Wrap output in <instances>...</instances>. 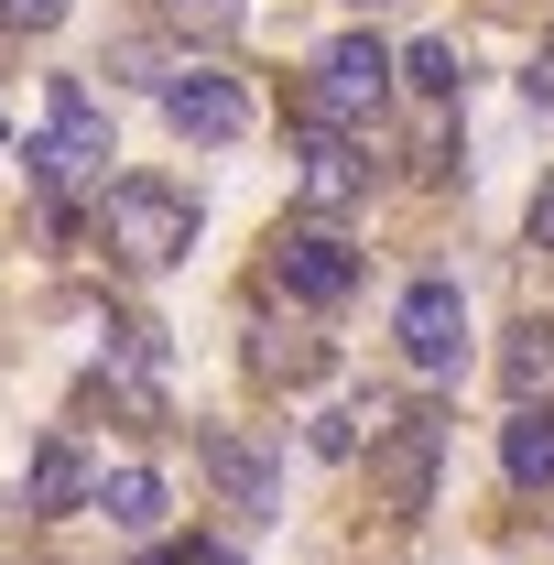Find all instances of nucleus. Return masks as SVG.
<instances>
[{
  "label": "nucleus",
  "mask_w": 554,
  "mask_h": 565,
  "mask_svg": "<svg viewBox=\"0 0 554 565\" xmlns=\"http://www.w3.org/2000/svg\"><path fill=\"white\" fill-rule=\"evenodd\" d=\"M500 381H511V403H544V392H554V316H522V327H511Z\"/></svg>",
  "instance_id": "obj_11"
},
{
  "label": "nucleus",
  "mask_w": 554,
  "mask_h": 565,
  "mask_svg": "<svg viewBox=\"0 0 554 565\" xmlns=\"http://www.w3.org/2000/svg\"><path fill=\"white\" fill-rule=\"evenodd\" d=\"M87 500H98L120 533H152V522H163V479H152V468H109V479H98Z\"/></svg>",
  "instance_id": "obj_12"
},
{
  "label": "nucleus",
  "mask_w": 554,
  "mask_h": 565,
  "mask_svg": "<svg viewBox=\"0 0 554 565\" xmlns=\"http://www.w3.org/2000/svg\"><path fill=\"white\" fill-rule=\"evenodd\" d=\"M435 457H446V414H424V403H403V414L370 435V468H381V500L392 511H424L435 500Z\"/></svg>",
  "instance_id": "obj_4"
},
{
  "label": "nucleus",
  "mask_w": 554,
  "mask_h": 565,
  "mask_svg": "<svg viewBox=\"0 0 554 565\" xmlns=\"http://www.w3.org/2000/svg\"><path fill=\"white\" fill-rule=\"evenodd\" d=\"M22 163H33V196H44L55 228H66V207L87 196V185H109V163H120V152H109V109H98L76 76H55V87H44V131H33Z\"/></svg>",
  "instance_id": "obj_1"
},
{
  "label": "nucleus",
  "mask_w": 554,
  "mask_h": 565,
  "mask_svg": "<svg viewBox=\"0 0 554 565\" xmlns=\"http://www.w3.org/2000/svg\"><path fill=\"white\" fill-rule=\"evenodd\" d=\"M98 239L131 262V273H174L196 250V196L163 185V174H109L98 185Z\"/></svg>",
  "instance_id": "obj_2"
},
{
  "label": "nucleus",
  "mask_w": 554,
  "mask_h": 565,
  "mask_svg": "<svg viewBox=\"0 0 554 565\" xmlns=\"http://www.w3.org/2000/svg\"><path fill=\"white\" fill-rule=\"evenodd\" d=\"M522 228H533V250H554V174L533 185V217H522Z\"/></svg>",
  "instance_id": "obj_16"
},
{
  "label": "nucleus",
  "mask_w": 554,
  "mask_h": 565,
  "mask_svg": "<svg viewBox=\"0 0 554 565\" xmlns=\"http://www.w3.org/2000/svg\"><path fill=\"white\" fill-rule=\"evenodd\" d=\"M174 565H239V555H217V544H185V555H174Z\"/></svg>",
  "instance_id": "obj_19"
},
{
  "label": "nucleus",
  "mask_w": 554,
  "mask_h": 565,
  "mask_svg": "<svg viewBox=\"0 0 554 565\" xmlns=\"http://www.w3.org/2000/svg\"><path fill=\"white\" fill-rule=\"evenodd\" d=\"M359 196H370V163H359L327 120H305V207L338 217V207H359Z\"/></svg>",
  "instance_id": "obj_8"
},
{
  "label": "nucleus",
  "mask_w": 554,
  "mask_h": 565,
  "mask_svg": "<svg viewBox=\"0 0 554 565\" xmlns=\"http://www.w3.org/2000/svg\"><path fill=\"white\" fill-rule=\"evenodd\" d=\"M251 370H262V381H316L327 349H316V338H251Z\"/></svg>",
  "instance_id": "obj_14"
},
{
  "label": "nucleus",
  "mask_w": 554,
  "mask_h": 565,
  "mask_svg": "<svg viewBox=\"0 0 554 565\" xmlns=\"http://www.w3.org/2000/svg\"><path fill=\"white\" fill-rule=\"evenodd\" d=\"M0 11H11L22 33H44V22H66V0H0Z\"/></svg>",
  "instance_id": "obj_17"
},
{
  "label": "nucleus",
  "mask_w": 554,
  "mask_h": 565,
  "mask_svg": "<svg viewBox=\"0 0 554 565\" xmlns=\"http://www.w3.org/2000/svg\"><path fill=\"white\" fill-rule=\"evenodd\" d=\"M392 76H403V66H392L370 33H348V44H327V55H316V109H305V120H327V131H359V120H381Z\"/></svg>",
  "instance_id": "obj_3"
},
{
  "label": "nucleus",
  "mask_w": 554,
  "mask_h": 565,
  "mask_svg": "<svg viewBox=\"0 0 554 565\" xmlns=\"http://www.w3.org/2000/svg\"><path fill=\"white\" fill-rule=\"evenodd\" d=\"M403 359L424 381H457L468 370V294L457 282H414L403 294Z\"/></svg>",
  "instance_id": "obj_5"
},
{
  "label": "nucleus",
  "mask_w": 554,
  "mask_h": 565,
  "mask_svg": "<svg viewBox=\"0 0 554 565\" xmlns=\"http://www.w3.org/2000/svg\"><path fill=\"white\" fill-rule=\"evenodd\" d=\"M207 468L228 479V500H239V511H273V479H262V457H251V446H228V435H207Z\"/></svg>",
  "instance_id": "obj_13"
},
{
  "label": "nucleus",
  "mask_w": 554,
  "mask_h": 565,
  "mask_svg": "<svg viewBox=\"0 0 554 565\" xmlns=\"http://www.w3.org/2000/svg\"><path fill=\"white\" fill-rule=\"evenodd\" d=\"M522 87H533V109H554V55H533V76H522Z\"/></svg>",
  "instance_id": "obj_18"
},
{
  "label": "nucleus",
  "mask_w": 554,
  "mask_h": 565,
  "mask_svg": "<svg viewBox=\"0 0 554 565\" xmlns=\"http://www.w3.org/2000/svg\"><path fill=\"white\" fill-rule=\"evenodd\" d=\"M403 76H414L424 98H457V44H435V33H424L414 55H403Z\"/></svg>",
  "instance_id": "obj_15"
},
{
  "label": "nucleus",
  "mask_w": 554,
  "mask_h": 565,
  "mask_svg": "<svg viewBox=\"0 0 554 565\" xmlns=\"http://www.w3.org/2000/svg\"><path fill=\"white\" fill-rule=\"evenodd\" d=\"M500 468H511V490H554V403H522L500 424Z\"/></svg>",
  "instance_id": "obj_9"
},
{
  "label": "nucleus",
  "mask_w": 554,
  "mask_h": 565,
  "mask_svg": "<svg viewBox=\"0 0 554 565\" xmlns=\"http://www.w3.org/2000/svg\"><path fill=\"white\" fill-rule=\"evenodd\" d=\"M87 490H98V479H87L76 435H44V446H33V468H22V500H33V511H76Z\"/></svg>",
  "instance_id": "obj_10"
},
{
  "label": "nucleus",
  "mask_w": 554,
  "mask_h": 565,
  "mask_svg": "<svg viewBox=\"0 0 554 565\" xmlns=\"http://www.w3.org/2000/svg\"><path fill=\"white\" fill-rule=\"evenodd\" d=\"M0 152H11V120H0Z\"/></svg>",
  "instance_id": "obj_20"
},
{
  "label": "nucleus",
  "mask_w": 554,
  "mask_h": 565,
  "mask_svg": "<svg viewBox=\"0 0 554 565\" xmlns=\"http://www.w3.org/2000/svg\"><path fill=\"white\" fill-rule=\"evenodd\" d=\"M273 282L305 294V305H348V294H359V250H348L338 228H283L273 239Z\"/></svg>",
  "instance_id": "obj_7"
},
{
  "label": "nucleus",
  "mask_w": 554,
  "mask_h": 565,
  "mask_svg": "<svg viewBox=\"0 0 554 565\" xmlns=\"http://www.w3.org/2000/svg\"><path fill=\"white\" fill-rule=\"evenodd\" d=\"M163 120H174L185 141H239L251 131V98H239L228 66H174L163 76Z\"/></svg>",
  "instance_id": "obj_6"
}]
</instances>
